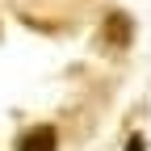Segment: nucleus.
Here are the masks:
<instances>
[{"mask_svg":"<svg viewBox=\"0 0 151 151\" xmlns=\"http://www.w3.org/2000/svg\"><path fill=\"white\" fill-rule=\"evenodd\" d=\"M130 34H134V21H130L126 13H109L105 21H101L97 42H101L105 50H126V46H130Z\"/></svg>","mask_w":151,"mask_h":151,"instance_id":"1","label":"nucleus"},{"mask_svg":"<svg viewBox=\"0 0 151 151\" xmlns=\"http://www.w3.org/2000/svg\"><path fill=\"white\" fill-rule=\"evenodd\" d=\"M17 151H59L55 126H34V130H25V139L17 143Z\"/></svg>","mask_w":151,"mask_h":151,"instance_id":"2","label":"nucleus"},{"mask_svg":"<svg viewBox=\"0 0 151 151\" xmlns=\"http://www.w3.org/2000/svg\"><path fill=\"white\" fill-rule=\"evenodd\" d=\"M126 151H147V143H143V134H130V143H126Z\"/></svg>","mask_w":151,"mask_h":151,"instance_id":"3","label":"nucleus"}]
</instances>
